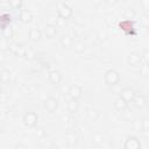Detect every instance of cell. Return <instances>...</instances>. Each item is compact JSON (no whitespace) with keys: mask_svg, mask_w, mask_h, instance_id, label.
I'll list each match as a JSON object with an SVG mask.
<instances>
[{"mask_svg":"<svg viewBox=\"0 0 149 149\" xmlns=\"http://www.w3.org/2000/svg\"><path fill=\"white\" fill-rule=\"evenodd\" d=\"M120 95L129 102V101L133 100V98H134V95H135V91H134L132 87H125V88H122Z\"/></svg>","mask_w":149,"mask_h":149,"instance_id":"cell-15","label":"cell"},{"mask_svg":"<svg viewBox=\"0 0 149 149\" xmlns=\"http://www.w3.org/2000/svg\"><path fill=\"white\" fill-rule=\"evenodd\" d=\"M69 95H70V99L78 100L83 95V88H81V86H79L77 84L71 85L70 88H69Z\"/></svg>","mask_w":149,"mask_h":149,"instance_id":"cell-6","label":"cell"},{"mask_svg":"<svg viewBox=\"0 0 149 149\" xmlns=\"http://www.w3.org/2000/svg\"><path fill=\"white\" fill-rule=\"evenodd\" d=\"M8 49L12 54L14 55H22L24 52V48L21 43H17V42H12V43H8Z\"/></svg>","mask_w":149,"mask_h":149,"instance_id":"cell-8","label":"cell"},{"mask_svg":"<svg viewBox=\"0 0 149 149\" xmlns=\"http://www.w3.org/2000/svg\"><path fill=\"white\" fill-rule=\"evenodd\" d=\"M2 35H3L5 38H10V37L13 36V29H12L9 26L6 27V28L2 30Z\"/></svg>","mask_w":149,"mask_h":149,"instance_id":"cell-22","label":"cell"},{"mask_svg":"<svg viewBox=\"0 0 149 149\" xmlns=\"http://www.w3.org/2000/svg\"><path fill=\"white\" fill-rule=\"evenodd\" d=\"M9 3H10V6H12L14 9H17V8H21V6H22V0H9Z\"/></svg>","mask_w":149,"mask_h":149,"instance_id":"cell-24","label":"cell"},{"mask_svg":"<svg viewBox=\"0 0 149 149\" xmlns=\"http://www.w3.org/2000/svg\"><path fill=\"white\" fill-rule=\"evenodd\" d=\"M48 77H49L50 83L54 84V85H58V84L62 81V74H61V72H59L58 70H52V71H50Z\"/></svg>","mask_w":149,"mask_h":149,"instance_id":"cell-13","label":"cell"},{"mask_svg":"<svg viewBox=\"0 0 149 149\" xmlns=\"http://www.w3.org/2000/svg\"><path fill=\"white\" fill-rule=\"evenodd\" d=\"M31 19H33V14H31V12H30L29 9H27V8L21 9V12H20V20H21L23 23L30 22Z\"/></svg>","mask_w":149,"mask_h":149,"instance_id":"cell-17","label":"cell"},{"mask_svg":"<svg viewBox=\"0 0 149 149\" xmlns=\"http://www.w3.org/2000/svg\"><path fill=\"white\" fill-rule=\"evenodd\" d=\"M43 33L44 35L48 37V38H52L56 36L57 34V26L52 24V23H48L44 26V29H43Z\"/></svg>","mask_w":149,"mask_h":149,"instance_id":"cell-9","label":"cell"},{"mask_svg":"<svg viewBox=\"0 0 149 149\" xmlns=\"http://www.w3.org/2000/svg\"><path fill=\"white\" fill-rule=\"evenodd\" d=\"M119 27H120L126 34L135 35V31H134V22H133V21H130V20L121 21V22L119 23Z\"/></svg>","mask_w":149,"mask_h":149,"instance_id":"cell-7","label":"cell"},{"mask_svg":"<svg viewBox=\"0 0 149 149\" xmlns=\"http://www.w3.org/2000/svg\"><path fill=\"white\" fill-rule=\"evenodd\" d=\"M125 149H141V142L136 136H128L123 143Z\"/></svg>","mask_w":149,"mask_h":149,"instance_id":"cell-4","label":"cell"},{"mask_svg":"<svg viewBox=\"0 0 149 149\" xmlns=\"http://www.w3.org/2000/svg\"><path fill=\"white\" fill-rule=\"evenodd\" d=\"M78 108H79L78 100H73V99H71V100L68 102V111H69L71 114L76 113V112L78 111Z\"/></svg>","mask_w":149,"mask_h":149,"instance_id":"cell-21","label":"cell"},{"mask_svg":"<svg viewBox=\"0 0 149 149\" xmlns=\"http://www.w3.org/2000/svg\"><path fill=\"white\" fill-rule=\"evenodd\" d=\"M105 1H107V2H109V3H114V2H116V0H105Z\"/></svg>","mask_w":149,"mask_h":149,"instance_id":"cell-32","label":"cell"},{"mask_svg":"<svg viewBox=\"0 0 149 149\" xmlns=\"http://www.w3.org/2000/svg\"><path fill=\"white\" fill-rule=\"evenodd\" d=\"M23 55H24L27 58H29V59H33V58H34V56H35V52H34V50H33V49L28 48V49H24V52H23Z\"/></svg>","mask_w":149,"mask_h":149,"instance_id":"cell-25","label":"cell"},{"mask_svg":"<svg viewBox=\"0 0 149 149\" xmlns=\"http://www.w3.org/2000/svg\"><path fill=\"white\" fill-rule=\"evenodd\" d=\"M42 30L40 29V28H37V27H35V26H33V27H30L29 28V31H28V36H29V38L31 40V41H38L41 37H42Z\"/></svg>","mask_w":149,"mask_h":149,"instance_id":"cell-10","label":"cell"},{"mask_svg":"<svg viewBox=\"0 0 149 149\" xmlns=\"http://www.w3.org/2000/svg\"><path fill=\"white\" fill-rule=\"evenodd\" d=\"M148 16H147V14L146 15H143V17H142V22H143V24H144V27H147L148 26Z\"/></svg>","mask_w":149,"mask_h":149,"instance_id":"cell-30","label":"cell"},{"mask_svg":"<svg viewBox=\"0 0 149 149\" xmlns=\"http://www.w3.org/2000/svg\"><path fill=\"white\" fill-rule=\"evenodd\" d=\"M140 70H141V73H142V74H144V76L148 74V65H147V63H146L144 65H142Z\"/></svg>","mask_w":149,"mask_h":149,"instance_id":"cell-28","label":"cell"},{"mask_svg":"<svg viewBox=\"0 0 149 149\" xmlns=\"http://www.w3.org/2000/svg\"><path fill=\"white\" fill-rule=\"evenodd\" d=\"M36 134H37V135H40V136H41V135H43V134H44V132H43V129H40V132H38V133H37V132H36Z\"/></svg>","mask_w":149,"mask_h":149,"instance_id":"cell-31","label":"cell"},{"mask_svg":"<svg viewBox=\"0 0 149 149\" xmlns=\"http://www.w3.org/2000/svg\"><path fill=\"white\" fill-rule=\"evenodd\" d=\"M141 129H142L144 133L148 132V129H149V125H148V120H147V119H143V120H142V122H141Z\"/></svg>","mask_w":149,"mask_h":149,"instance_id":"cell-26","label":"cell"},{"mask_svg":"<svg viewBox=\"0 0 149 149\" xmlns=\"http://www.w3.org/2000/svg\"><path fill=\"white\" fill-rule=\"evenodd\" d=\"M59 42H61V45H62L64 49H69V48L72 47L73 37H72L71 35H69V34H64V35H62Z\"/></svg>","mask_w":149,"mask_h":149,"instance_id":"cell-14","label":"cell"},{"mask_svg":"<svg viewBox=\"0 0 149 149\" xmlns=\"http://www.w3.org/2000/svg\"><path fill=\"white\" fill-rule=\"evenodd\" d=\"M72 48H73V50H74L76 52L80 54V52H83V51L85 50V44H84V42H83L81 40H76V41L73 40Z\"/></svg>","mask_w":149,"mask_h":149,"instance_id":"cell-19","label":"cell"},{"mask_svg":"<svg viewBox=\"0 0 149 149\" xmlns=\"http://www.w3.org/2000/svg\"><path fill=\"white\" fill-rule=\"evenodd\" d=\"M9 80H10V71L7 69H2L0 71V81L3 84H7L9 83Z\"/></svg>","mask_w":149,"mask_h":149,"instance_id":"cell-20","label":"cell"},{"mask_svg":"<svg viewBox=\"0 0 149 149\" xmlns=\"http://www.w3.org/2000/svg\"><path fill=\"white\" fill-rule=\"evenodd\" d=\"M148 1H149V0H141V1H140V2H141V6H142V8L144 9V12H148V8H149Z\"/></svg>","mask_w":149,"mask_h":149,"instance_id":"cell-27","label":"cell"},{"mask_svg":"<svg viewBox=\"0 0 149 149\" xmlns=\"http://www.w3.org/2000/svg\"><path fill=\"white\" fill-rule=\"evenodd\" d=\"M22 121H23V123L27 126V127H29V128H33V127H35L36 125H37V121H38V115L35 113V112H26L24 113V115H23V118H22Z\"/></svg>","mask_w":149,"mask_h":149,"instance_id":"cell-2","label":"cell"},{"mask_svg":"<svg viewBox=\"0 0 149 149\" xmlns=\"http://www.w3.org/2000/svg\"><path fill=\"white\" fill-rule=\"evenodd\" d=\"M148 55H149V54H148V50H144V52H143V56H141V58H143L146 63H148V59H149V58H148Z\"/></svg>","mask_w":149,"mask_h":149,"instance_id":"cell-29","label":"cell"},{"mask_svg":"<svg viewBox=\"0 0 149 149\" xmlns=\"http://www.w3.org/2000/svg\"><path fill=\"white\" fill-rule=\"evenodd\" d=\"M43 106H44V108H45L49 113H52V112H55V111L57 109V107H58V100H57L56 98H54V97H49V98H47V99L44 100Z\"/></svg>","mask_w":149,"mask_h":149,"instance_id":"cell-5","label":"cell"},{"mask_svg":"<svg viewBox=\"0 0 149 149\" xmlns=\"http://www.w3.org/2000/svg\"><path fill=\"white\" fill-rule=\"evenodd\" d=\"M12 22V16L8 13H3L0 15V29H5L6 27L9 26V23Z\"/></svg>","mask_w":149,"mask_h":149,"instance_id":"cell-18","label":"cell"},{"mask_svg":"<svg viewBox=\"0 0 149 149\" xmlns=\"http://www.w3.org/2000/svg\"><path fill=\"white\" fill-rule=\"evenodd\" d=\"M114 107L119 111H125L128 107V101L126 99H123L121 95H119L115 100H114Z\"/></svg>","mask_w":149,"mask_h":149,"instance_id":"cell-16","label":"cell"},{"mask_svg":"<svg viewBox=\"0 0 149 149\" xmlns=\"http://www.w3.org/2000/svg\"><path fill=\"white\" fill-rule=\"evenodd\" d=\"M128 63H129V65H132V66L141 65V63H142L141 55H139V54H136V52H129V55H128Z\"/></svg>","mask_w":149,"mask_h":149,"instance_id":"cell-12","label":"cell"},{"mask_svg":"<svg viewBox=\"0 0 149 149\" xmlns=\"http://www.w3.org/2000/svg\"><path fill=\"white\" fill-rule=\"evenodd\" d=\"M66 139H68V142H69L70 144H74V143L77 142V135H76L74 133H69V134L66 135Z\"/></svg>","mask_w":149,"mask_h":149,"instance_id":"cell-23","label":"cell"},{"mask_svg":"<svg viewBox=\"0 0 149 149\" xmlns=\"http://www.w3.org/2000/svg\"><path fill=\"white\" fill-rule=\"evenodd\" d=\"M57 14H58V16H59L61 19H63V20H69V19L72 16L73 10H72V8H71L69 5L63 3V5L59 6V8H58V10H57Z\"/></svg>","mask_w":149,"mask_h":149,"instance_id":"cell-3","label":"cell"},{"mask_svg":"<svg viewBox=\"0 0 149 149\" xmlns=\"http://www.w3.org/2000/svg\"><path fill=\"white\" fill-rule=\"evenodd\" d=\"M132 101L134 102V105L137 108H142V107H144L147 105V97L144 94H141V93L140 94H136L135 93V95H134V98H133Z\"/></svg>","mask_w":149,"mask_h":149,"instance_id":"cell-11","label":"cell"},{"mask_svg":"<svg viewBox=\"0 0 149 149\" xmlns=\"http://www.w3.org/2000/svg\"><path fill=\"white\" fill-rule=\"evenodd\" d=\"M104 80H105V83H106L107 85L114 86V85H116V84L120 81V74H119V72H118L116 70H114V69H108V70L105 72V74H104Z\"/></svg>","mask_w":149,"mask_h":149,"instance_id":"cell-1","label":"cell"}]
</instances>
